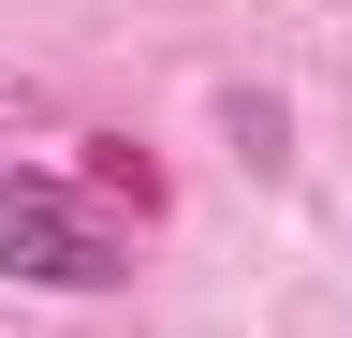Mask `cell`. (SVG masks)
Segmentation results:
<instances>
[{
  "mask_svg": "<svg viewBox=\"0 0 352 338\" xmlns=\"http://www.w3.org/2000/svg\"><path fill=\"white\" fill-rule=\"evenodd\" d=\"M0 265L44 279V294H103V279H118V235L88 221L59 177H15V191H0Z\"/></svg>",
  "mask_w": 352,
  "mask_h": 338,
  "instance_id": "cell-1",
  "label": "cell"
}]
</instances>
